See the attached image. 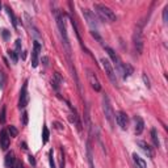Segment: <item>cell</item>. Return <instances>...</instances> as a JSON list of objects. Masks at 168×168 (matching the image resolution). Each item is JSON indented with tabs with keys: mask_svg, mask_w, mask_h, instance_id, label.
Masks as SVG:
<instances>
[{
	"mask_svg": "<svg viewBox=\"0 0 168 168\" xmlns=\"http://www.w3.org/2000/svg\"><path fill=\"white\" fill-rule=\"evenodd\" d=\"M15 161H16L15 160V154L12 153V151L5 155V166H7V167H9V168L13 167L15 166Z\"/></svg>",
	"mask_w": 168,
	"mask_h": 168,
	"instance_id": "e0dca14e",
	"label": "cell"
},
{
	"mask_svg": "<svg viewBox=\"0 0 168 168\" xmlns=\"http://www.w3.org/2000/svg\"><path fill=\"white\" fill-rule=\"evenodd\" d=\"M138 146H139V148H141L143 153L147 155L148 158H153L154 156V154H153V150H151V147L148 146L146 142H143V141H138Z\"/></svg>",
	"mask_w": 168,
	"mask_h": 168,
	"instance_id": "9a60e30c",
	"label": "cell"
},
{
	"mask_svg": "<svg viewBox=\"0 0 168 168\" xmlns=\"http://www.w3.org/2000/svg\"><path fill=\"white\" fill-rule=\"evenodd\" d=\"M5 83H7V76H5L4 71L0 70V90H3L5 87Z\"/></svg>",
	"mask_w": 168,
	"mask_h": 168,
	"instance_id": "44dd1931",
	"label": "cell"
},
{
	"mask_svg": "<svg viewBox=\"0 0 168 168\" xmlns=\"http://www.w3.org/2000/svg\"><path fill=\"white\" fill-rule=\"evenodd\" d=\"M17 55L21 54V40H17L16 41V51H15Z\"/></svg>",
	"mask_w": 168,
	"mask_h": 168,
	"instance_id": "4316f807",
	"label": "cell"
},
{
	"mask_svg": "<svg viewBox=\"0 0 168 168\" xmlns=\"http://www.w3.org/2000/svg\"><path fill=\"white\" fill-rule=\"evenodd\" d=\"M49 137H50V134H49V129L46 128H43L42 130V141H43V143H47V141H49Z\"/></svg>",
	"mask_w": 168,
	"mask_h": 168,
	"instance_id": "cb8c5ba5",
	"label": "cell"
},
{
	"mask_svg": "<svg viewBox=\"0 0 168 168\" xmlns=\"http://www.w3.org/2000/svg\"><path fill=\"white\" fill-rule=\"evenodd\" d=\"M133 43H134V49L138 54L143 53V33H142V28H137L135 32L133 33Z\"/></svg>",
	"mask_w": 168,
	"mask_h": 168,
	"instance_id": "5b68a950",
	"label": "cell"
},
{
	"mask_svg": "<svg viewBox=\"0 0 168 168\" xmlns=\"http://www.w3.org/2000/svg\"><path fill=\"white\" fill-rule=\"evenodd\" d=\"M87 72H88V80H90V84L92 85V88H93L95 91H101V85H100V81L97 80V76L93 74V72L91 71V70H87Z\"/></svg>",
	"mask_w": 168,
	"mask_h": 168,
	"instance_id": "7c38bea8",
	"label": "cell"
},
{
	"mask_svg": "<svg viewBox=\"0 0 168 168\" xmlns=\"http://www.w3.org/2000/svg\"><path fill=\"white\" fill-rule=\"evenodd\" d=\"M143 81L146 83V85H147V87H150V80H148V78L146 76V75H143Z\"/></svg>",
	"mask_w": 168,
	"mask_h": 168,
	"instance_id": "d6a6232c",
	"label": "cell"
},
{
	"mask_svg": "<svg viewBox=\"0 0 168 168\" xmlns=\"http://www.w3.org/2000/svg\"><path fill=\"white\" fill-rule=\"evenodd\" d=\"M8 134L11 135V137H17V134H18V130L15 128V126H9L8 128Z\"/></svg>",
	"mask_w": 168,
	"mask_h": 168,
	"instance_id": "d4e9b609",
	"label": "cell"
},
{
	"mask_svg": "<svg viewBox=\"0 0 168 168\" xmlns=\"http://www.w3.org/2000/svg\"><path fill=\"white\" fill-rule=\"evenodd\" d=\"M101 65H103V68L104 71H105V74L108 75V78H109V80L112 81L114 85H117V74L114 71V68H113V65L109 62V59L106 58H101Z\"/></svg>",
	"mask_w": 168,
	"mask_h": 168,
	"instance_id": "277c9868",
	"label": "cell"
},
{
	"mask_svg": "<svg viewBox=\"0 0 168 168\" xmlns=\"http://www.w3.org/2000/svg\"><path fill=\"white\" fill-rule=\"evenodd\" d=\"M8 146H9V135H8V131L3 129L1 131H0V147H1L3 150H7Z\"/></svg>",
	"mask_w": 168,
	"mask_h": 168,
	"instance_id": "4fadbf2b",
	"label": "cell"
},
{
	"mask_svg": "<svg viewBox=\"0 0 168 168\" xmlns=\"http://www.w3.org/2000/svg\"><path fill=\"white\" fill-rule=\"evenodd\" d=\"M5 11H7V13H8V16H9V18H11V21H12V25L16 28L17 26V20H16V16H15V13H13V11H12L9 7H5Z\"/></svg>",
	"mask_w": 168,
	"mask_h": 168,
	"instance_id": "ffe728a7",
	"label": "cell"
},
{
	"mask_svg": "<svg viewBox=\"0 0 168 168\" xmlns=\"http://www.w3.org/2000/svg\"><path fill=\"white\" fill-rule=\"evenodd\" d=\"M145 129V121L142 120V117L135 116L134 117V130H135V134H142Z\"/></svg>",
	"mask_w": 168,
	"mask_h": 168,
	"instance_id": "5bb4252c",
	"label": "cell"
},
{
	"mask_svg": "<svg viewBox=\"0 0 168 168\" xmlns=\"http://www.w3.org/2000/svg\"><path fill=\"white\" fill-rule=\"evenodd\" d=\"M1 36H3V38L4 40H8L9 38V32L7 29H3L1 30Z\"/></svg>",
	"mask_w": 168,
	"mask_h": 168,
	"instance_id": "4dcf8cb0",
	"label": "cell"
},
{
	"mask_svg": "<svg viewBox=\"0 0 168 168\" xmlns=\"http://www.w3.org/2000/svg\"><path fill=\"white\" fill-rule=\"evenodd\" d=\"M49 158H50V168H55V163H54V156H53V150L49 151Z\"/></svg>",
	"mask_w": 168,
	"mask_h": 168,
	"instance_id": "83f0119b",
	"label": "cell"
},
{
	"mask_svg": "<svg viewBox=\"0 0 168 168\" xmlns=\"http://www.w3.org/2000/svg\"><path fill=\"white\" fill-rule=\"evenodd\" d=\"M42 62H43V65H45V66H47V65H49V58H47V56H43Z\"/></svg>",
	"mask_w": 168,
	"mask_h": 168,
	"instance_id": "836d02e7",
	"label": "cell"
},
{
	"mask_svg": "<svg viewBox=\"0 0 168 168\" xmlns=\"http://www.w3.org/2000/svg\"><path fill=\"white\" fill-rule=\"evenodd\" d=\"M133 74V67L130 65H128V63H123V72H122V78L126 79L129 78L130 75Z\"/></svg>",
	"mask_w": 168,
	"mask_h": 168,
	"instance_id": "ac0fdd59",
	"label": "cell"
},
{
	"mask_svg": "<svg viewBox=\"0 0 168 168\" xmlns=\"http://www.w3.org/2000/svg\"><path fill=\"white\" fill-rule=\"evenodd\" d=\"M29 101V95H28V81H25V84L23 85V90L20 92V100H18V106L25 108L28 105Z\"/></svg>",
	"mask_w": 168,
	"mask_h": 168,
	"instance_id": "9c48e42d",
	"label": "cell"
},
{
	"mask_svg": "<svg viewBox=\"0 0 168 168\" xmlns=\"http://www.w3.org/2000/svg\"><path fill=\"white\" fill-rule=\"evenodd\" d=\"M103 110H104V114H105V118L106 121L110 123L112 129L114 128V110H113L112 105H110V101H109V97L106 95L103 96Z\"/></svg>",
	"mask_w": 168,
	"mask_h": 168,
	"instance_id": "3957f363",
	"label": "cell"
},
{
	"mask_svg": "<svg viewBox=\"0 0 168 168\" xmlns=\"http://www.w3.org/2000/svg\"><path fill=\"white\" fill-rule=\"evenodd\" d=\"M87 155H88V161H90L91 168H95L93 163H92V148H91V145L90 143L87 145Z\"/></svg>",
	"mask_w": 168,
	"mask_h": 168,
	"instance_id": "7402d4cb",
	"label": "cell"
},
{
	"mask_svg": "<svg viewBox=\"0 0 168 168\" xmlns=\"http://www.w3.org/2000/svg\"><path fill=\"white\" fill-rule=\"evenodd\" d=\"M105 51L108 53L109 58L112 59V62L114 63V66H116V71L122 76V72H123V63H122L121 59H120V56L117 55V53L112 49V47H109V46H105Z\"/></svg>",
	"mask_w": 168,
	"mask_h": 168,
	"instance_id": "8992f818",
	"label": "cell"
},
{
	"mask_svg": "<svg viewBox=\"0 0 168 168\" xmlns=\"http://www.w3.org/2000/svg\"><path fill=\"white\" fill-rule=\"evenodd\" d=\"M83 16H84L85 21H87V24L92 28V30L96 32V29H97V18H96V16H95L93 12L90 11V9H87V8H83Z\"/></svg>",
	"mask_w": 168,
	"mask_h": 168,
	"instance_id": "52a82bcc",
	"label": "cell"
},
{
	"mask_svg": "<svg viewBox=\"0 0 168 168\" xmlns=\"http://www.w3.org/2000/svg\"><path fill=\"white\" fill-rule=\"evenodd\" d=\"M15 168H23V163L21 161H15Z\"/></svg>",
	"mask_w": 168,
	"mask_h": 168,
	"instance_id": "1f68e13d",
	"label": "cell"
},
{
	"mask_svg": "<svg viewBox=\"0 0 168 168\" xmlns=\"http://www.w3.org/2000/svg\"><path fill=\"white\" fill-rule=\"evenodd\" d=\"M114 118H116L117 125H118L122 130H125L126 128H128L129 120H128V114H126L125 112H117L114 114Z\"/></svg>",
	"mask_w": 168,
	"mask_h": 168,
	"instance_id": "ba28073f",
	"label": "cell"
},
{
	"mask_svg": "<svg viewBox=\"0 0 168 168\" xmlns=\"http://www.w3.org/2000/svg\"><path fill=\"white\" fill-rule=\"evenodd\" d=\"M151 139H153V143L155 147H159L160 142H159V138H158V130L156 129H151Z\"/></svg>",
	"mask_w": 168,
	"mask_h": 168,
	"instance_id": "d6986e66",
	"label": "cell"
},
{
	"mask_svg": "<svg viewBox=\"0 0 168 168\" xmlns=\"http://www.w3.org/2000/svg\"><path fill=\"white\" fill-rule=\"evenodd\" d=\"M41 51V43L38 41H36L33 45V51H32V66L37 67L38 66V55Z\"/></svg>",
	"mask_w": 168,
	"mask_h": 168,
	"instance_id": "30bf717a",
	"label": "cell"
},
{
	"mask_svg": "<svg viewBox=\"0 0 168 168\" xmlns=\"http://www.w3.org/2000/svg\"><path fill=\"white\" fill-rule=\"evenodd\" d=\"M95 11H96V13L99 15L104 21L114 23V21L117 20V16H116L114 12H113L109 7H106V5H104V4H95Z\"/></svg>",
	"mask_w": 168,
	"mask_h": 168,
	"instance_id": "6da1fadb",
	"label": "cell"
},
{
	"mask_svg": "<svg viewBox=\"0 0 168 168\" xmlns=\"http://www.w3.org/2000/svg\"><path fill=\"white\" fill-rule=\"evenodd\" d=\"M24 17H25V24H26L28 29L30 30V33L33 34V36L36 37V38H41V34H40V32H38V29H37V28L33 25V23H32V18L29 17V15H26V13H25V15H24Z\"/></svg>",
	"mask_w": 168,
	"mask_h": 168,
	"instance_id": "8fae6325",
	"label": "cell"
},
{
	"mask_svg": "<svg viewBox=\"0 0 168 168\" xmlns=\"http://www.w3.org/2000/svg\"><path fill=\"white\" fill-rule=\"evenodd\" d=\"M0 9H1V4H0Z\"/></svg>",
	"mask_w": 168,
	"mask_h": 168,
	"instance_id": "8d00e7d4",
	"label": "cell"
},
{
	"mask_svg": "<svg viewBox=\"0 0 168 168\" xmlns=\"http://www.w3.org/2000/svg\"><path fill=\"white\" fill-rule=\"evenodd\" d=\"M29 163H30V164H33V166H34V164H36V160H34V156H32V155L29 156Z\"/></svg>",
	"mask_w": 168,
	"mask_h": 168,
	"instance_id": "e575fe53",
	"label": "cell"
},
{
	"mask_svg": "<svg viewBox=\"0 0 168 168\" xmlns=\"http://www.w3.org/2000/svg\"><path fill=\"white\" fill-rule=\"evenodd\" d=\"M163 20H164V23H168V7L164 8V11H163Z\"/></svg>",
	"mask_w": 168,
	"mask_h": 168,
	"instance_id": "f1b7e54d",
	"label": "cell"
},
{
	"mask_svg": "<svg viewBox=\"0 0 168 168\" xmlns=\"http://www.w3.org/2000/svg\"><path fill=\"white\" fill-rule=\"evenodd\" d=\"M56 24H58L59 32H61V37L63 41V45L66 47V51H67V56L70 59V54H71V47H70V42H68V36H67V30H66V25H65V20H63V16L56 13Z\"/></svg>",
	"mask_w": 168,
	"mask_h": 168,
	"instance_id": "7a4b0ae2",
	"label": "cell"
},
{
	"mask_svg": "<svg viewBox=\"0 0 168 168\" xmlns=\"http://www.w3.org/2000/svg\"><path fill=\"white\" fill-rule=\"evenodd\" d=\"M133 161H134L135 168H146V161L142 159L139 155L133 154Z\"/></svg>",
	"mask_w": 168,
	"mask_h": 168,
	"instance_id": "2e32d148",
	"label": "cell"
},
{
	"mask_svg": "<svg viewBox=\"0 0 168 168\" xmlns=\"http://www.w3.org/2000/svg\"><path fill=\"white\" fill-rule=\"evenodd\" d=\"M5 112H7V108L3 106V108H1V112H0V123H1V125H4V123H5V120H7Z\"/></svg>",
	"mask_w": 168,
	"mask_h": 168,
	"instance_id": "603a6c76",
	"label": "cell"
},
{
	"mask_svg": "<svg viewBox=\"0 0 168 168\" xmlns=\"http://www.w3.org/2000/svg\"><path fill=\"white\" fill-rule=\"evenodd\" d=\"M55 128L58 129V130H63V128H62V125L61 123H58V122H55Z\"/></svg>",
	"mask_w": 168,
	"mask_h": 168,
	"instance_id": "d590c367",
	"label": "cell"
},
{
	"mask_svg": "<svg viewBox=\"0 0 168 168\" xmlns=\"http://www.w3.org/2000/svg\"><path fill=\"white\" fill-rule=\"evenodd\" d=\"M23 125L24 126L28 125V112H24L23 113Z\"/></svg>",
	"mask_w": 168,
	"mask_h": 168,
	"instance_id": "f546056e",
	"label": "cell"
},
{
	"mask_svg": "<svg viewBox=\"0 0 168 168\" xmlns=\"http://www.w3.org/2000/svg\"><path fill=\"white\" fill-rule=\"evenodd\" d=\"M11 168H15V167H11Z\"/></svg>",
	"mask_w": 168,
	"mask_h": 168,
	"instance_id": "74e56055",
	"label": "cell"
},
{
	"mask_svg": "<svg viewBox=\"0 0 168 168\" xmlns=\"http://www.w3.org/2000/svg\"><path fill=\"white\" fill-rule=\"evenodd\" d=\"M8 55H9V58L12 59V62H13V63H17V62H18V55H17V54H16L15 51L9 50V51H8Z\"/></svg>",
	"mask_w": 168,
	"mask_h": 168,
	"instance_id": "484cf974",
	"label": "cell"
}]
</instances>
